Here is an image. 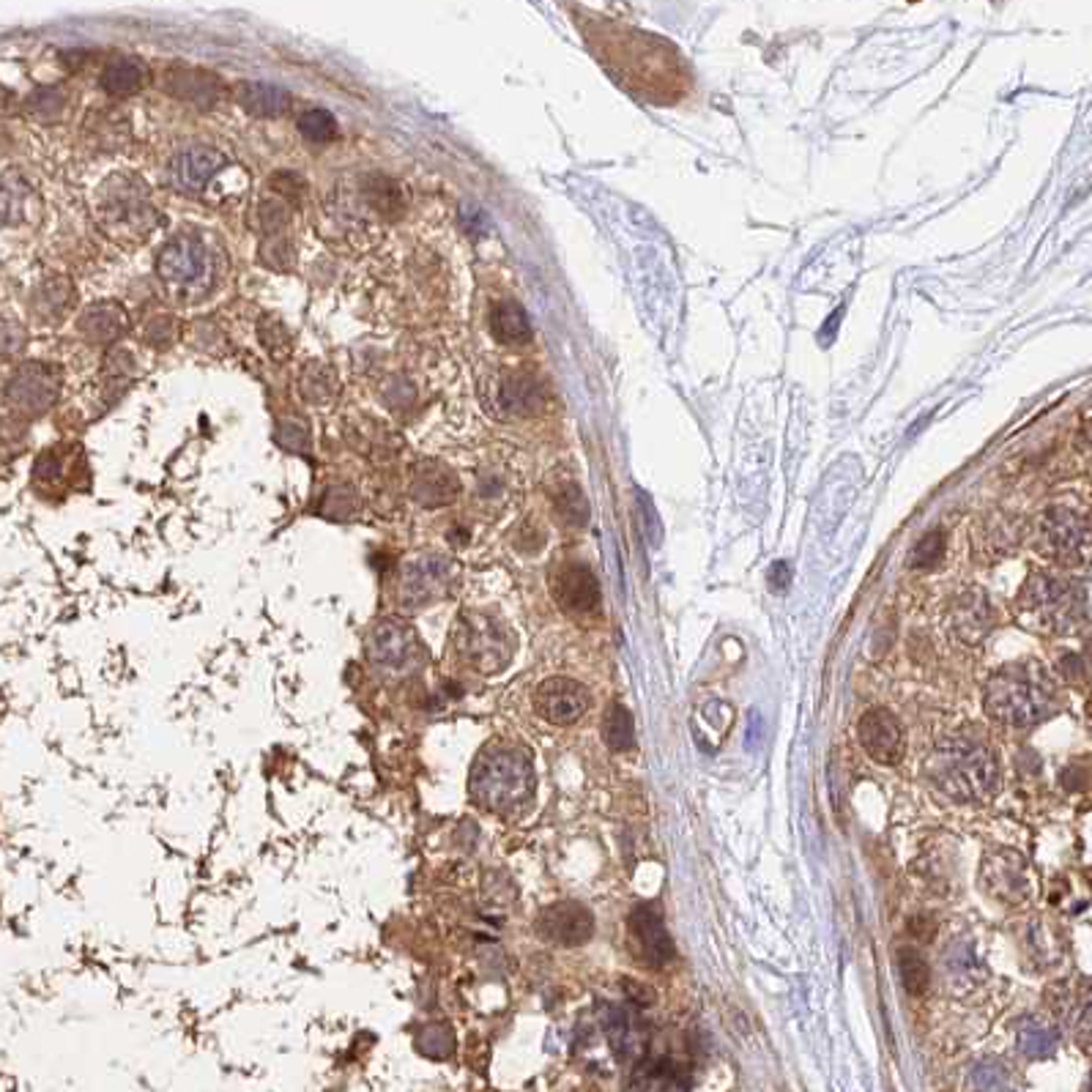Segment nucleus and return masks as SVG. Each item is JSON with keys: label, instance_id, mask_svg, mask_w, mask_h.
I'll list each match as a JSON object with an SVG mask.
<instances>
[{"label": "nucleus", "instance_id": "nucleus-44", "mask_svg": "<svg viewBox=\"0 0 1092 1092\" xmlns=\"http://www.w3.org/2000/svg\"><path fill=\"white\" fill-rule=\"evenodd\" d=\"M26 345V332L17 323L0 321V354H17Z\"/></svg>", "mask_w": 1092, "mask_h": 1092}, {"label": "nucleus", "instance_id": "nucleus-11", "mask_svg": "<svg viewBox=\"0 0 1092 1092\" xmlns=\"http://www.w3.org/2000/svg\"><path fill=\"white\" fill-rule=\"evenodd\" d=\"M633 956L649 969H663L674 958V942L663 925V912L655 904H639L630 914Z\"/></svg>", "mask_w": 1092, "mask_h": 1092}, {"label": "nucleus", "instance_id": "nucleus-28", "mask_svg": "<svg viewBox=\"0 0 1092 1092\" xmlns=\"http://www.w3.org/2000/svg\"><path fill=\"white\" fill-rule=\"evenodd\" d=\"M602 739L616 753H627L635 748V723L625 704H609V709L602 714Z\"/></svg>", "mask_w": 1092, "mask_h": 1092}, {"label": "nucleus", "instance_id": "nucleus-12", "mask_svg": "<svg viewBox=\"0 0 1092 1092\" xmlns=\"http://www.w3.org/2000/svg\"><path fill=\"white\" fill-rule=\"evenodd\" d=\"M591 704V693L575 679L551 677L537 688L534 693V709L540 712L542 720L553 726H570L575 720L584 718V712Z\"/></svg>", "mask_w": 1092, "mask_h": 1092}, {"label": "nucleus", "instance_id": "nucleus-34", "mask_svg": "<svg viewBox=\"0 0 1092 1092\" xmlns=\"http://www.w3.org/2000/svg\"><path fill=\"white\" fill-rule=\"evenodd\" d=\"M416 1051L422 1057H430V1060H447L455 1051L452 1027L441 1025V1021L425 1025L422 1030L416 1032Z\"/></svg>", "mask_w": 1092, "mask_h": 1092}, {"label": "nucleus", "instance_id": "nucleus-32", "mask_svg": "<svg viewBox=\"0 0 1092 1092\" xmlns=\"http://www.w3.org/2000/svg\"><path fill=\"white\" fill-rule=\"evenodd\" d=\"M944 969H948V978L956 983L958 988L972 986V978L981 974V964L974 958V950L969 942H953L944 953Z\"/></svg>", "mask_w": 1092, "mask_h": 1092}, {"label": "nucleus", "instance_id": "nucleus-23", "mask_svg": "<svg viewBox=\"0 0 1092 1092\" xmlns=\"http://www.w3.org/2000/svg\"><path fill=\"white\" fill-rule=\"evenodd\" d=\"M126 329V312L112 302H99V305L88 307L80 318V335L91 342H112L116 337L124 335Z\"/></svg>", "mask_w": 1092, "mask_h": 1092}, {"label": "nucleus", "instance_id": "nucleus-18", "mask_svg": "<svg viewBox=\"0 0 1092 1092\" xmlns=\"http://www.w3.org/2000/svg\"><path fill=\"white\" fill-rule=\"evenodd\" d=\"M165 91L195 107H214L222 96V80L198 66H173L165 72Z\"/></svg>", "mask_w": 1092, "mask_h": 1092}, {"label": "nucleus", "instance_id": "nucleus-45", "mask_svg": "<svg viewBox=\"0 0 1092 1092\" xmlns=\"http://www.w3.org/2000/svg\"><path fill=\"white\" fill-rule=\"evenodd\" d=\"M770 581H772V586H775L778 591L786 589V584H788V581H791V570H788L786 565H775V567H772Z\"/></svg>", "mask_w": 1092, "mask_h": 1092}, {"label": "nucleus", "instance_id": "nucleus-43", "mask_svg": "<svg viewBox=\"0 0 1092 1092\" xmlns=\"http://www.w3.org/2000/svg\"><path fill=\"white\" fill-rule=\"evenodd\" d=\"M63 102H66V96H63L58 88H39L28 105H31L33 112H42V116H47V112H61Z\"/></svg>", "mask_w": 1092, "mask_h": 1092}, {"label": "nucleus", "instance_id": "nucleus-7", "mask_svg": "<svg viewBox=\"0 0 1092 1092\" xmlns=\"http://www.w3.org/2000/svg\"><path fill=\"white\" fill-rule=\"evenodd\" d=\"M1037 548L1065 567L1085 565L1090 553V523L1079 509L1051 507L1037 523Z\"/></svg>", "mask_w": 1092, "mask_h": 1092}, {"label": "nucleus", "instance_id": "nucleus-39", "mask_svg": "<svg viewBox=\"0 0 1092 1092\" xmlns=\"http://www.w3.org/2000/svg\"><path fill=\"white\" fill-rule=\"evenodd\" d=\"M556 512H559L570 526H584V523L589 521V504H586V496L581 493L578 485L570 482L556 493Z\"/></svg>", "mask_w": 1092, "mask_h": 1092}, {"label": "nucleus", "instance_id": "nucleus-25", "mask_svg": "<svg viewBox=\"0 0 1092 1092\" xmlns=\"http://www.w3.org/2000/svg\"><path fill=\"white\" fill-rule=\"evenodd\" d=\"M143 80H145L143 63L137 61V58H129V56H119V58H112V61H107L105 68H102V75H99L102 88H105L110 96L137 94V91H140V86H143Z\"/></svg>", "mask_w": 1092, "mask_h": 1092}, {"label": "nucleus", "instance_id": "nucleus-16", "mask_svg": "<svg viewBox=\"0 0 1092 1092\" xmlns=\"http://www.w3.org/2000/svg\"><path fill=\"white\" fill-rule=\"evenodd\" d=\"M553 597L567 614H595L600 605V584L586 565H565L553 575Z\"/></svg>", "mask_w": 1092, "mask_h": 1092}, {"label": "nucleus", "instance_id": "nucleus-36", "mask_svg": "<svg viewBox=\"0 0 1092 1092\" xmlns=\"http://www.w3.org/2000/svg\"><path fill=\"white\" fill-rule=\"evenodd\" d=\"M258 337H261L266 354L272 356L274 362H286L293 351L291 332L286 329V323L274 316H263L261 323H258Z\"/></svg>", "mask_w": 1092, "mask_h": 1092}, {"label": "nucleus", "instance_id": "nucleus-2", "mask_svg": "<svg viewBox=\"0 0 1092 1092\" xmlns=\"http://www.w3.org/2000/svg\"><path fill=\"white\" fill-rule=\"evenodd\" d=\"M537 775L526 751L509 742H491L479 751L468 775L474 805L498 816L521 813L532 802Z\"/></svg>", "mask_w": 1092, "mask_h": 1092}, {"label": "nucleus", "instance_id": "nucleus-42", "mask_svg": "<svg viewBox=\"0 0 1092 1092\" xmlns=\"http://www.w3.org/2000/svg\"><path fill=\"white\" fill-rule=\"evenodd\" d=\"M274 439H277L280 447L291 449V452H310V435L298 422H282Z\"/></svg>", "mask_w": 1092, "mask_h": 1092}, {"label": "nucleus", "instance_id": "nucleus-4", "mask_svg": "<svg viewBox=\"0 0 1092 1092\" xmlns=\"http://www.w3.org/2000/svg\"><path fill=\"white\" fill-rule=\"evenodd\" d=\"M1018 616L1037 633H1071L1079 621L1087 619L1085 584L1049 572H1035L1018 591Z\"/></svg>", "mask_w": 1092, "mask_h": 1092}, {"label": "nucleus", "instance_id": "nucleus-29", "mask_svg": "<svg viewBox=\"0 0 1092 1092\" xmlns=\"http://www.w3.org/2000/svg\"><path fill=\"white\" fill-rule=\"evenodd\" d=\"M365 193L367 200H370L384 217L395 219L403 214L405 195L403 189H400L398 181L386 179V175H370V179L365 181Z\"/></svg>", "mask_w": 1092, "mask_h": 1092}, {"label": "nucleus", "instance_id": "nucleus-20", "mask_svg": "<svg viewBox=\"0 0 1092 1092\" xmlns=\"http://www.w3.org/2000/svg\"><path fill=\"white\" fill-rule=\"evenodd\" d=\"M950 616H953V630H956L958 639L972 646L981 644L994 627L991 602H988V597L981 589L962 591Z\"/></svg>", "mask_w": 1092, "mask_h": 1092}, {"label": "nucleus", "instance_id": "nucleus-27", "mask_svg": "<svg viewBox=\"0 0 1092 1092\" xmlns=\"http://www.w3.org/2000/svg\"><path fill=\"white\" fill-rule=\"evenodd\" d=\"M491 332L498 342L516 345L532 337V321L518 302H498L491 310Z\"/></svg>", "mask_w": 1092, "mask_h": 1092}, {"label": "nucleus", "instance_id": "nucleus-15", "mask_svg": "<svg viewBox=\"0 0 1092 1092\" xmlns=\"http://www.w3.org/2000/svg\"><path fill=\"white\" fill-rule=\"evenodd\" d=\"M156 272L170 286H193L209 272V249L193 236H179L159 249Z\"/></svg>", "mask_w": 1092, "mask_h": 1092}, {"label": "nucleus", "instance_id": "nucleus-40", "mask_svg": "<svg viewBox=\"0 0 1092 1092\" xmlns=\"http://www.w3.org/2000/svg\"><path fill=\"white\" fill-rule=\"evenodd\" d=\"M942 556H944V534L928 532L923 540L914 545L912 556H909V567H912V570H934V567L942 562Z\"/></svg>", "mask_w": 1092, "mask_h": 1092}, {"label": "nucleus", "instance_id": "nucleus-21", "mask_svg": "<svg viewBox=\"0 0 1092 1092\" xmlns=\"http://www.w3.org/2000/svg\"><path fill=\"white\" fill-rule=\"evenodd\" d=\"M542 386L540 381L528 373H509L504 375L498 386V405L504 414L512 416H532L542 409Z\"/></svg>", "mask_w": 1092, "mask_h": 1092}, {"label": "nucleus", "instance_id": "nucleus-17", "mask_svg": "<svg viewBox=\"0 0 1092 1092\" xmlns=\"http://www.w3.org/2000/svg\"><path fill=\"white\" fill-rule=\"evenodd\" d=\"M225 165L222 151L209 149V145H193V149H184L170 159L168 175L170 184L181 193H198L203 189L209 181L214 179V173H219Z\"/></svg>", "mask_w": 1092, "mask_h": 1092}, {"label": "nucleus", "instance_id": "nucleus-3", "mask_svg": "<svg viewBox=\"0 0 1092 1092\" xmlns=\"http://www.w3.org/2000/svg\"><path fill=\"white\" fill-rule=\"evenodd\" d=\"M988 718L1011 728H1030L1057 709V690L1046 668L1032 660L999 668L986 685Z\"/></svg>", "mask_w": 1092, "mask_h": 1092}, {"label": "nucleus", "instance_id": "nucleus-30", "mask_svg": "<svg viewBox=\"0 0 1092 1092\" xmlns=\"http://www.w3.org/2000/svg\"><path fill=\"white\" fill-rule=\"evenodd\" d=\"M1057 1032L1043 1021H1025L1018 1027V1049L1030 1060H1046L1057 1049Z\"/></svg>", "mask_w": 1092, "mask_h": 1092}, {"label": "nucleus", "instance_id": "nucleus-41", "mask_svg": "<svg viewBox=\"0 0 1092 1092\" xmlns=\"http://www.w3.org/2000/svg\"><path fill=\"white\" fill-rule=\"evenodd\" d=\"M356 509V493L351 488H329L323 493L321 504V516L332 518V521H345L351 518V512Z\"/></svg>", "mask_w": 1092, "mask_h": 1092}, {"label": "nucleus", "instance_id": "nucleus-37", "mask_svg": "<svg viewBox=\"0 0 1092 1092\" xmlns=\"http://www.w3.org/2000/svg\"><path fill=\"white\" fill-rule=\"evenodd\" d=\"M972 1092H1011V1071L999 1060H981L969 1074Z\"/></svg>", "mask_w": 1092, "mask_h": 1092}, {"label": "nucleus", "instance_id": "nucleus-5", "mask_svg": "<svg viewBox=\"0 0 1092 1092\" xmlns=\"http://www.w3.org/2000/svg\"><path fill=\"white\" fill-rule=\"evenodd\" d=\"M455 652L479 674H498L516 655V639L498 616L482 611L460 614L452 633Z\"/></svg>", "mask_w": 1092, "mask_h": 1092}, {"label": "nucleus", "instance_id": "nucleus-19", "mask_svg": "<svg viewBox=\"0 0 1092 1092\" xmlns=\"http://www.w3.org/2000/svg\"><path fill=\"white\" fill-rule=\"evenodd\" d=\"M409 493L419 507H444L460 493L458 474L439 460H422L414 468Z\"/></svg>", "mask_w": 1092, "mask_h": 1092}, {"label": "nucleus", "instance_id": "nucleus-13", "mask_svg": "<svg viewBox=\"0 0 1092 1092\" xmlns=\"http://www.w3.org/2000/svg\"><path fill=\"white\" fill-rule=\"evenodd\" d=\"M537 932L542 939L559 944V948H578V944L589 942L591 934H595V918L578 901H559V904L545 906L537 914Z\"/></svg>", "mask_w": 1092, "mask_h": 1092}, {"label": "nucleus", "instance_id": "nucleus-35", "mask_svg": "<svg viewBox=\"0 0 1092 1092\" xmlns=\"http://www.w3.org/2000/svg\"><path fill=\"white\" fill-rule=\"evenodd\" d=\"M898 972L901 983L912 997H920V994L928 991V983H932V969L925 964V958L920 956L918 950L904 948L898 953Z\"/></svg>", "mask_w": 1092, "mask_h": 1092}, {"label": "nucleus", "instance_id": "nucleus-1", "mask_svg": "<svg viewBox=\"0 0 1092 1092\" xmlns=\"http://www.w3.org/2000/svg\"><path fill=\"white\" fill-rule=\"evenodd\" d=\"M928 778L956 802H983L999 788V758L974 734H948L928 756Z\"/></svg>", "mask_w": 1092, "mask_h": 1092}, {"label": "nucleus", "instance_id": "nucleus-6", "mask_svg": "<svg viewBox=\"0 0 1092 1092\" xmlns=\"http://www.w3.org/2000/svg\"><path fill=\"white\" fill-rule=\"evenodd\" d=\"M367 663L386 682L416 677L425 668V644L403 619H381L367 635Z\"/></svg>", "mask_w": 1092, "mask_h": 1092}, {"label": "nucleus", "instance_id": "nucleus-14", "mask_svg": "<svg viewBox=\"0 0 1092 1092\" xmlns=\"http://www.w3.org/2000/svg\"><path fill=\"white\" fill-rule=\"evenodd\" d=\"M857 734H860V745L874 762L898 764L904 758V728L890 709H868L857 723Z\"/></svg>", "mask_w": 1092, "mask_h": 1092}, {"label": "nucleus", "instance_id": "nucleus-38", "mask_svg": "<svg viewBox=\"0 0 1092 1092\" xmlns=\"http://www.w3.org/2000/svg\"><path fill=\"white\" fill-rule=\"evenodd\" d=\"M298 132L312 143H332L340 137V124L329 110L316 107V110H305L298 116Z\"/></svg>", "mask_w": 1092, "mask_h": 1092}, {"label": "nucleus", "instance_id": "nucleus-8", "mask_svg": "<svg viewBox=\"0 0 1092 1092\" xmlns=\"http://www.w3.org/2000/svg\"><path fill=\"white\" fill-rule=\"evenodd\" d=\"M452 581L455 565L447 556L422 553V556H416V559H411L409 565L403 567L398 589L400 605L409 611L428 609V605L439 602L441 597H447Z\"/></svg>", "mask_w": 1092, "mask_h": 1092}, {"label": "nucleus", "instance_id": "nucleus-26", "mask_svg": "<svg viewBox=\"0 0 1092 1092\" xmlns=\"http://www.w3.org/2000/svg\"><path fill=\"white\" fill-rule=\"evenodd\" d=\"M605 1030H609L611 1049L619 1060L635 1057V1051H641V1027L630 1008H611L605 1013Z\"/></svg>", "mask_w": 1092, "mask_h": 1092}, {"label": "nucleus", "instance_id": "nucleus-33", "mask_svg": "<svg viewBox=\"0 0 1092 1092\" xmlns=\"http://www.w3.org/2000/svg\"><path fill=\"white\" fill-rule=\"evenodd\" d=\"M75 291L66 280H47L33 296V310L44 318H63V312L72 307Z\"/></svg>", "mask_w": 1092, "mask_h": 1092}, {"label": "nucleus", "instance_id": "nucleus-10", "mask_svg": "<svg viewBox=\"0 0 1092 1092\" xmlns=\"http://www.w3.org/2000/svg\"><path fill=\"white\" fill-rule=\"evenodd\" d=\"M61 389V373L50 365H26L19 367L17 375L9 381L6 400L14 411L28 416H39L58 400Z\"/></svg>", "mask_w": 1092, "mask_h": 1092}, {"label": "nucleus", "instance_id": "nucleus-24", "mask_svg": "<svg viewBox=\"0 0 1092 1092\" xmlns=\"http://www.w3.org/2000/svg\"><path fill=\"white\" fill-rule=\"evenodd\" d=\"M124 187L116 189V193L110 195H102V200H105V209H102V222L105 225H116V222H126V228L129 225H137V228H145V200L140 198L143 193H132L129 184L132 179H124L121 181Z\"/></svg>", "mask_w": 1092, "mask_h": 1092}, {"label": "nucleus", "instance_id": "nucleus-31", "mask_svg": "<svg viewBox=\"0 0 1092 1092\" xmlns=\"http://www.w3.org/2000/svg\"><path fill=\"white\" fill-rule=\"evenodd\" d=\"M298 389H302V398L310 400V403H329L337 389L332 367L321 365V362H310L302 379H298Z\"/></svg>", "mask_w": 1092, "mask_h": 1092}, {"label": "nucleus", "instance_id": "nucleus-22", "mask_svg": "<svg viewBox=\"0 0 1092 1092\" xmlns=\"http://www.w3.org/2000/svg\"><path fill=\"white\" fill-rule=\"evenodd\" d=\"M236 102L255 119H277L291 107V94L282 86H272V82H242L236 91Z\"/></svg>", "mask_w": 1092, "mask_h": 1092}, {"label": "nucleus", "instance_id": "nucleus-9", "mask_svg": "<svg viewBox=\"0 0 1092 1092\" xmlns=\"http://www.w3.org/2000/svg\"><path fill=\"white\" fill-rule=\"evenodd\" d=\"M983 893L1002 906H1025L1032 898V871L1025 857L1011 849H991L981 863Z\"/></svg>", "mask_w": 1092, "mask_h": 1092}]
</instances>
